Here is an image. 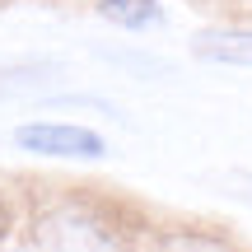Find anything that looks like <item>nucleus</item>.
I'll return each instance as SVG.
<instances>
[{"label": "nucleus", "instance_id": "2", "mask_svg": "<svg viewBox=\"0 0 252 252\" xmlns=\"http://www.w3.org/2000/svg\"><path fill=\"white\" fill-rule=\"evenodd\" d=\"M191 52L215 65H238V70L248 65L252 70V28H206L191 37Z\"/></svg>", "mask_w": 252, "mask_h": 252}, {"label": "nucleus", "instance_id": "4", "mask_svg": "<svg viewBox=\"0 0 252 252\" xmlns=\"http://www.w3.org/2000/svg\"><path fill=\"white\" fill-rule=\"evenodd\" d=\"M56 75V65H19V70H0V94H19V89H37Z\"/></svg>", "mask_w": 252, "mask_h": 252}, {"label": "nucleus", "instance_id": "3", "mask_svg": "<svg viewBox=\"0 0 252 252\" xmlns=\"http://www.w3.org/2000/svg\"><path fill=\"white\" fill-rule=\"evenodd\" d=\"M98 14L108 24L126 28V33H145V28L163 24V5L159 0H98Z\"/></svg>", "mask_w": 252, "mask_h": 252}, {"label": "nucleus", "instance_id": "1", "mask_svg": "<svg viewBox=\"0 0 252 252\" xmlns=\"http://www.w3.org/2000/svg\"><path fill=\"white\" fill-rule=\"evenodd\" d=\"M14 145L28 154H47V159H103L108 140L89 126L70 122H24L14 126Z\"/></svg>", "mask_w": 252, "mask_h": 252}, {"label": "nucleus", "instance_id": "5", "mask_svg": "<svg viewBox=\"0 0 252 252\" xmlns=\"http://www.w3.org/2000/svg\"><path fill=\"white\" fill-rule=\"evenodd\" d=\"M159 252H234L224 238H210V234H168L159 243Z\"/></svg>", "mask_w": 252, "mask_h": 252}, {"label": "nucleus", "instance_id": "6", "mask_svg": "<svg viewBox=\"0 0 252 252\" xmlns=\"http://www.w3.org/2000/svg\"><path fill=\"white\" fill-rule=\"evenodd\" d=\"M9 224H14V210H9V201H5V196H0V238H5V234H9Z\"/></svg>", "mask_w": 252, "mask_h": 252}]
</instances>
